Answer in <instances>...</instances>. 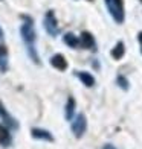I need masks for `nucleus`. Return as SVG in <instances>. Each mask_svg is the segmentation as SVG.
I'll list each match as a JSON object with an SVG mask.
<instances>
[{
    "instance_id": "f257e3e1",
    "label": "nucleus",
    "mask_w": 142,
    "mask_h": 149,
    "mask_svg": "<svg viewBox=\"0 0 142 149\" xmlns=\"http://www.w3.org/2000/svg\"><path fill=\"white\" fill-rule=\"evenodd\" d=\"M107 9L116 23L124 22V0H105Z\"/></svg>"
},
{
    "instance_id": "f03ea898",
    "label": "nucleus",
    "mask_w": 142,
    "mask_h": 149,
    "mask_svg": "<svg viewBox=\"0 0 142 149\" xmlns=\"http://www.w3.org/2000/svg\"><path fill=\"white\" fill-rule=\"evenodd\" d=\"M86 130H87V119H86L84 114L81 113L75 117V120L72 122V132L77 139H81L84 135Z\"/></svg>"
},
{
    "instance_id": "7ed1b4c3",
    "label": "nucleus",
    "mask_w": 142,
    "mask_h": 149,
    "mask_svg": "<svg viewBox=\"0 0 142 149\" xmlns=\"http://www.w3.org/2000/svg\"><path fill=\"white\" fill-rule=\"evenodd\" d=\"M44 29L52 37H55L58 33V23H57V18H55V15H53L52 11H49L46 14V17H44Z\"/></svg>"
},
{
    "instance_id": "20e7f679",
    "label": "nucleus",
    "mask_w": 142,
    "mask_h": 149,
    "mask_svg": "<svg viewBox=\"0 0 142 149\" xmlns=\"http://www.w3.org/2000/svg\"><path fill=\"white\" fill-rule=\"evenodd\" d=\"M20 32H22V37H23V40L26 41V44L31 46L34 41H35V31H34L31 22L29 23H25L22 26V29H20Z\"/></svg>"
},
{
    "instance_id": "39448f33",
    "label": "nucleus",
    "mask_w": 142,
    "mask_h": 149,
    "mask_svg": "<svg viewBox=\"0 0 142 149\" xmlns=\"http://www.w3.org/2000/svg\"><path fill=\"white\" fill-rule=\"evenodd\" d=\"M79 40V46L84 47V49H89V50H96L95 49V38L90 32H83L81 33V38Z\"/></svg>"
},
{
    "instance_id": "423d86ee",
    "label": "nucleus",
    "mask_w": 142,
    "mask_h": 149,
    "mask_svg": "<svg viewBox=\"0 0 142 149\" xmlns=\"http://www.w3.org/2000/svg\"><path fill=\"white\" fill-rule=\"evenodd\" d=\"M34 139H40V140H46V141H53V135L46 131V130H40V128H34L31 131Z\"/></svg>"
},
{
    "instance_id": "0eeeda50",
    "label": "nucleus",
    "mask_w": 142,
    "mask_h": 149,
    "mask_svg": "<svg viewBox=\"0 0 142 149\" xmlns=\"http://www.w3.org/2000/svg\"><path fill=\"white\" fill-rule=\"evenodd\" d=\"M51 64L55 67L57 70H66L67 69V61H66V58L63 56V55H53L52 58H51Z\"/></svg>"
},
{
    "instance_id": "6e6552de",
    "label": "nucleus",
    "mask_w": 142,
    "mask_h": 149,
    "mask_svg": "<svg viewBox=\"0 0 142 149\" xmlns=\"http://www.w3.org/2000/svg\"><path fill=\"white\" fill-rule=\"evenodd\" d=\"M77 76L81 79V82H83L86 87H93L95 85V78L92 76L90 73H87V72H77Z\"/></svg>"
},
{
    "instance_id": "1a4fd4ad",
    "label": "nucleus",
    "mask_w": 142,
    "mask_h": 149,
    "mask_svg": "<svg viewBox=\"0 0 142 149\" xmlns=\"http://www.w3.org/2000/svg\"><path fill=\"white\" fill-rule=\"evenodd\" d=\"M124 53H125V46H124L122 41H119V43L112 49V58H113V59H121V58L124 56Z\"/></svg>"
},
{
    "instance_id": "9d476101",
    "label": "nucleus",
    "mask_w": 142,
    "mask_h": 149,
    "mask_svg": "<svg viewBox=\"0 0 142 149\" xmlns=\"http://www.w3.org/2000/svg\"><path fill=\"white\" fill-rule=\"evenodd\" d=\"M73 113H75V99H73L72 96H69V99H67V104H66V120H72L73 117Z\"/></svg>"
},
{
    "instance_id": "9b49d317",
    "label": "nucleus",
    "mask_w": 142,
    "mask_h": 149,
    "mask_svg": "<svg viewBox=\"0 0 142 149\" xmlns=\"http://www.w3.org/2000/svg\"><path fill=\"white\" fill-rule=\"evenodd\" d=\"M63 41L69 47H73V49L79 46V40H78V37L73 35V33H66V35L63 37Z\"/></svg>"
},
{
    "instance_id": "f8f14e48",
    "label": "nucleus",
    "mask_w": 142,
    "mask_h": 149,
    "mask_svg": "<svg viewBox=\"0 0 142 149\" xmlns=\"http://www.w3.org/2000/svg\"><path fill=\"white\" fill-rule=\"evenodd\" d=\"M9 141H11V137H9L8 130L0 125V143L2 145H9Z\"/></svg>"
},
{
    "instance_id": "ddd939ff",
    "label": "nucleus",
    "mask_w": 142,
    "mask_h": 149,
    "mask_svg": "<svg viewBox=\"0 0 142 149\" xmlns=\"http://www.w3.org/2000/svg\"><path fill=\"white\" fill-rule=\"evenodd\" d=\"M116 82H118V85H119L122 90H128V87H130V84H128L127 78H124L122 74H119V76L116 78Z\"/></svg>"
},
{
    "instance_id": "4468645a",
    "label": "nucleus",
    "mask_w": 142,
    "mask_h": 149,
    "mask_svg": "<svg viewBox=\"0 0 142 149\" xmlns=\"http://www.w3.org/2000/svg\"><path fill=\"white\" fill-rule=\"evenodd\" d=\"M2 55H6V47L5 46H0V56Z\"/></svg>"
},
{
    "instance_id": "2eb2a0df",
    "label": "nucleus",
    "mask_w": 142,
    "mask_h": 149,
    "mask_svg": "<svg viewBox=\"0 0 142 149\" xmlns=\"http://www.w3.org/2000/svg\"><path fill=\"white\" fill-rule=\"evenodd\" d=\"M138 40H139V43H141V47H142V32H139L138 33ZM142 50V49H141Z\"/></svg>"
},
{
    "instance_id": "dca6fc26",
    "label": "nucleus",
    "mask_w": 142,
    "mask_h": 149,
    "mask_svg": "<svg viewBox=\"0 0 142 149\" xmlns=\"http://www.w3.org/2000/svg\"><path fill=\"white\" fill-rule=\"evenodd\" d=\"M103 149H116V148H115L113 145H104V148Z\"/></svg>"
},
{
    "instance_id": "f3484780",
    "label": "nucleus",
    "mask_w": 142,
    "mask_h": 149,
    "mask_svg": "<svg viewBox=\"0 0 142 149\" xmlns=\"http://www.w3.org/2000/svg\"><path fill=\"white\" fill-rule=\"evenodd\" d=\"M0 116H5V110H3V105L0 104Z\"/></svg>"
},
{
    "instance_id": "a211bd4d",
    "label": "nucleus",
    "mask_w": 142,
    "mask_h": 149,
    "mask_svg": "<svg viewBox=\"0 0 142 149\" xmlns=\"http://www.w3.org/2000/svg\"><path fill=\"white\" fill-rule=\"evenodd\" d=\"M2 38H3V31L0 29V40H2Z\"/></svg>"
},
{
    "instance_id": "6ab92c4d",
    "label": "nucleus",
    "mask_w": 142,
    "mask_h": 149,
    "mask_svg": "<svg viewBox=\"0 0 142 149\" xmlns=\"http://www.w3.org/2000/svg\"><path fill=\"white\" fill-rule=\"evenodd\" d=\"M141 2H142V0H141Z\"/></svg>"
}]
</instances>
